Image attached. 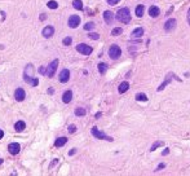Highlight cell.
Listing matches in <instances>:
<instances>
[{"label":"cell","instance_id":"obj_9","mask_svg":"<svg viewBox=\"0 0 190 176\" xmlns=\"http://www.w3.org/2000/svg\"><path fill=\"white\" fill-rule=\"evenodd\" d=\"M176 23H177V21L175 20V18L167 20V21H165V23H164V30H165L167 32L173 31V30L176 29Z\"/></svg>","mask_w":190,"mask_h":176},{"label":"cell","instance_id":"obj_12","mask_svg":"<svg viewBox=\"0 0 190 176\" xmlns=\"http://www.w3.org/2000/svg\"><path fill=\"white\" fill-rule=\"evenodd\" d=\"M25 97H26V92H25V89H22V88H17V89H16V92H14V98H16L17 101H23V100H25Z\"/></svg>","mask_w":190,"mask_h":176},{"label":"cell","instance_id":"obj_33","mask_svg":"<svg viewBox=\"0 0 190 176\" xmlns=\"http://www.w3.org/2000/svg\"><path fill=\"white\" fill-rule=\"evenodd\" d=\"M75 131H76V126H75V124H70V126H69V132L74 133Z\"/></svg>","mask_w":190,"mask_h":176},{"label":"cell","instance_id":"obj_7","mask_svg":"<svg viewBox=\"0 0 190 176\" xmlns=\"http://www.w3.org/2000/svg\"><path fill=\"white\" fill-rule=\"evenodd\" d=\"M57 67H58V60H53L52 62L49 64V66L47 67V71H45V74H47L48 78H52V76L54 75V73H56Z\"/></svg>","mask_w":190,"mask_h":176},{"label":"cell","instance_id":"obj_41","mask_svg":"<svg viewBox=\"0 0 190 176\" xmlns=\"http://www.w3.org/2000/svg\"><path fill=\"white\" fill-rule=\"evenodd\" d=\"M3 136H4V131H3V130H0V140L3 139Z\"/></svg>","mask_w":190,"mask_h":176},{"label":"cell","instance_id":"obj_2","mask_svg":"<svg viewBox=\"0 0 190 176\" xmlns=\"http://www.w3.org/2000/svg\"><path fill=\"white\" fill-rule=\"evenodd\" d=\"M34 73H35V69H34V65L31 64H27L25 66V70H23V79H25L26 83H29L34 78Z\"/></svg>","mask_w":190,"mask_h":176},{"label":"cell","instance_id":"obj_10","mask_svg":"<svg viewBox=\"0 0 190 176\" xmlns=\"http://www.w3.org/2000/svg\"><path fill=\"white\" fill-rule=\"evenodd\" d=\"M69 79H70V71L67 69H63V70L60 73V76H58V80L61 83H67Z\"/></svg>","mask_w":190,"mask_h":176},{"label":"cell","instance_id":"obj_42","mask_svg":"<svg viewBox=\"0 0 190 176\" xmlns=\"http://www.w3.org/2000/svg\"><path fill=\"white\" fill-rule=\"evenodd\" d=\"M53 92H54V91H53V89H52V88H49V89H48V93H49V95H52V93H53Z\"/></svg>","mask_w":190,"mask_h":176},{"label":"cell","instance_id":"obj_31","mask_svg":"<svg viewBox=\"0 0 190 176\" xmlns=\"http://www.w3.org/2000/svg\"><path fill=\"white\" fill-rule=\"evenodd\" d=\"M72 43V38L71 36H67L63 39V46H70V44Z\"/></svg>","mask_w":190,"mask_h":176},{"label":"cell","instance_id":"obj_8","mask_svg":"<svg viewBox=\"0 0 190 176\" xmlns=\"http://www.w3.org/2000/svg\"><path fill=\"white\" fill-rule=\"evenodd\" d=\"M67 25H69V27L70 29H76L78 26L80 25V17L76 16V14H72V16L69 17Z\"/></svg>","mask_w":190,"mask_h":176},{"label":"cell","instance_id":"obj_19","mask_svg":"<svg viewBox=\"0 0 190 176\" xmlns=\"http://www.w3.org/2000/svg\"><path fill=\"white\" fill-rule=\"evenodd\" d=\"M129 89V83L128 82H122L119 84V88H118V91H119V93H124Z\"/></svg>","mask_w":190,"mask_h":176},{"label":"cell","instance_id":"obj_26","mask_svg":"<svg viewBox=\"0 0 190 176\" xmlns=\"http://www.w3.org/2000/svg\"><path fill=\"white\" fill-rule=\"evenodd\" d=\"M48 8H50V9H57L58 8V3L54 1V0H50V1H48Z\"/></svg>","mask_w":190,"mask_h":176},{"label":"cell","instance_id":"obj_29","mask_svg":"<svg viewBox=\"0 0 190 176\" xmlns=\"http://www.w3.org/2000/svg\"><path fill=\"white\" fill-rule=\"evenodd\" d=\"M95 29V23L93 22H87L86 25H84V30H87V31H89V30Z\"/></svg>","mask_w":190,"mask_h":176},{"label":"cell","instance_id":"obj_16","mask_svg":"<svg viewBox=\"0 0 190 176\" xmlns=\"http://www.w3.org/2000/svg\"><path fill=\"white\" fill-rule=\"evenodd\" d=\"M71 100H72V92H71V91H66L65 93L62 95V101H63V104L71 102Z\"/></svg>","mask_w":190,"mask_h":176},{"label":"cell","instance_id":"obj_18","mask_svg":"<svg viewBox=\"0 0 190 176\" xmlns=\"http://www.w3.org/2000/svg\"><path fill=\"white\" fill-rule=\"evenodd\" d=\"M25 128H26V123L23 121H18L17 123L14 124V130H16L17 132H22Z\"/></svg>","mask_w":190,"mask_h":176},{"label":"cell","instance_id":"obj_43","mask_svg":"<svg viewBox=\"0 0 190 176\" xmlns=\"http://www.w3.org/2000/svg\"><path fill=\"white\" fill-rule=\"evenodd\" d=\"M101 115H102V114H101V113H97V114H96V118H97V119H98L100 117H101Z\"/></svg>","mask_w":190,"mask_h":176},{"label":"cell","instance_id":"obj_13","mask_svg":"<svg viewBox=\"0 0 190 176\" xmlns=\"http://www.w3.org/2000/svg\"><path fill=\"white\" fill-rule=\"evenodd\" d=\"M104 20H105V22H106L107 25H111L113 21H114V13L113 12H110V11H105L104 12Z\"/></svg>","mask_w":190,"mask_h":176},{"label":"cell","instance_id":"obj_25","mask_svg":"<svg viewBox=\"0 0 190 176\" xmlns=\"http://www.w3.org/2000/svg\"><path fill=\"white\" fill-rule=\"evenodd\" d=\"M163 145H164V142H163V141H155V142H154V144L151 145L150 150H151V151H155L159 147H163Z\"/></svg>","mask_w":190,"mask_h":176},{"label":"cell","instance_id":"obj_34","mask_svg":"<svg viewBox=\"0 0 190 176\" xmlns=\"http://www.w3.org/2000/svg\"><path fill=\"white\" fill-rule=\"evenodd\" d=\"M30 84H31L32 87H36V86L39 84V80L36 79V78H32V80H31V82H30Z\"/></svg>","mask_w":190,"mask_h":176},{"label":"cell","instance_id":"obj_15","mask_svg":"<svg viewBox=\"0 0 190 176\" xmlns=\"http://www.w3.org/2000/svg\"><path fill=\"white\" fill-rule=\"evenodd\" d=\"M54 34V29H53V26H45V27L43 29V36L44 38H50L52 35Z\"/></svg>","mask_w":190,"mask_h":176},{"label":"cell","instance_id":"obj_22","mask_svg":"<svg viewBox=\"0 0 190 176\" xmlns=\"http://www.w3.org/2000/svg\"><path fill=\"white\" fill-rule=\"evenodd\" d=\"M72 7H74L75 9L81 11L83 9V1H81V0H74V1H72Z\"/></svg>","mask_w":190,"mask_h":176},{"label":"cell","instance_id":"obj_24","mask_svg":"<svg viewBox=\"0 0 190 176\" xmlns=\"http://www.w3.org/2000/svg\"><path fill=\"white\" fill-rule=\"evenodd\" d=\"M106 70H107V65L106 64H104V62L98 64V71H100V74H102V75H104V74L106 73Z\"/></svg>","mask_w":190,"mask_h":176},{"label":"cell","instance_id":"obj_4","mask_svg":"<svg viewBox=\"0 0 190 176\" xmlns=\"http://www.w3.org/2000/svg\"><path fill=\"white\" fill-rule=\"evenodd\" d=\"M92 135L96 137V139H100V140H106V141H114V139L113 137H110V136H107V135H105L104 132H101V131L98 130L97 127H93L92 128Z\"/></svg>","mask_w":190,"mask_h":176},{"label":"cell","instance_id":"obj_30","mask_svg":"<svg viewBox=\"0 0 190 176\" xmlns=\"http://www.w3.org/2000/svg\"><path fill=\"white\" fill-rule=\"evenodd\" d=\"M88 36L90 38V39H93V40H98V39H100V35L96 34V32H89Z\"/></svg>","mask_w":190,"mask_h":176},{"label":"cell","instance_id":"obj_27","mask_svg":"<svg viewBox=\"0 0 190 176\" xmlns=\"http://www.w3.org/2000/svg\"><path fill=\"white\" fill-rule=\"evenodd\" d=\"M122 32H123L122 27H115V29H113V31H111V35H113V36H118V35H120Z\"/></svg>","mask_w":190,"mask_h":176},{"label":"cell","instance_id":"obj_6","mask_svg":"<svg viewBox=\"0 0 190 176\" xmlns=\"http://www.w3.org/2000/svg\"><path fill=\"white\" fill-rule=\"evenodd\" d=\"M76 50L79 53H81V55L84 56H89L90 53L93 52V48L90 46H88V44H84V43H80L76 46Z\"/></svg>","mask_w":190,"mask_h":176},{"label":"cell","instance_id":"obj_20","mask_svg":"<svg viewBox=\"0 0 190 176\" xmlns=\"http://www.w3.org/2000/svg\"><path fill=\"white\" fill-rule=\"evenodd\" d=\"M144 35V29L142 27H137L132 31V38H141Z\"/></svg>","mask_w":190,"mask_h":176},{"label":"cell","instance_id":"obj_38","mask_svg":"<svg viewBox=\"0 0 190 176\" xmlns=\"http://www.w3.org/2000/svg\"><path fill=\"white\" fill-rule=\"evenodd\" d=\"M168 153H170V149H168V148H167V149H164V150H163V153H162V156H167V154H168Z\"/></svg>","mask_w":190,"mask_h":176},{"label":"cell","instance_id":"obj_28","mask_svg":"<svg viewBox=\"0 0 190 176\" xmlns=\"http://www.w3.org/2000/svg\"><path fill=\"white\" fill-rule=\"evenodd\" d=\"M136 100L137 101H147V96L145 93H137L136 95Z\"/></svg>","mask_w":190,"mask_h":176},{"label":"cell","instance_id":"obj_37","mask_svg":"<svg viewBox=\"0 0 190 176\" xmlns=\"http://www.w3.org/2000/svg\"><path fill=\"white\" fill-rule=\"evenodd\" d=\"M75 153H76V149H71V150L69 151V156H74Z\"/></svg>","mask_w":190,"mask_h":176},{"label":"cell","instance_id":"obj_14","mask_svg":"<svg viewBox=\"0 0 190 176\" xmlns=\"http://www.w3.org/2000/svg\"><path fill=\"white\" fill-rule=\"evenodd\" d=\"M161 14V9H159L158 7H155V5H151V7L149 8V16L153 17V18H156V17Z\"/></svg>","mask_w":190,"mask_h":176},{"label":"cell","instance_id":"obj_5","mask_svg":"<svg viewBox=\"0 0 190 176\" xmlns=\"http://www.w3.org/2000/svg\"><path fill=\"white\" fill-rule=\"evenodd\" d=\"M172 78H173V79H176L177 82H181V79L179 78V76H176V74H173V73H168V74H167V76H165V79H164V82H163L162 84L159 86V87H158V89H156V91H158V92H162L163 89L165 88V86H167L168 83L171 82V79H172Z\"/></svg>","mask_w":190,"mask_h":176},{"label":"cell","instance_id":"obj_32","mask_svg":"<svg viewBox=\"0 0 190 176\" xmlns=\"http://www.w3.org/2000/svg\"><path fill=\"white\" fill-rule=\"evenodd\" d=\"M163 168H165V163H159L158 167H156V168L154 170V171H155V172H158V171H162Z\"/></svg>","mask_w":190,"mask_h":176},{"label":"cell","instance_id":"obj_11","mask_svg":"<svg viewBox=\"0 0 190 176\" xmlns=\"http://www.w3.org/2000/svg\"><path fill=\"white\" fill-rule=\"evenodd\" d=\"M8 150L11 154H13V156H16V154L20 153L21 150V145L18 144V142H12V144L8 145Z\"/></svg>","mask_w":190,"mask_h":176},{"label":"cell","instance_id":"obj_1","mask_svg":"<svg viewBox=\"0 0 190 176\" xmlns=\"http://www.w3.org/2000/svg\"><path fill=\"white\" fill-rule=\"evenodd\" d=\"M116 20L122 23H129L131 22V12L128 8H120L116 12Z\"/></svg>","mask_w":190,"mask_h":176},{"label":"cell","instance_id":"obj_36","mask_svg":"<svg viewBox=\"0 0 190 176\" xmlns=\"http://www.w3.org/2000/svg\"><path fill=\"white\" fill-rule=\"evenodd\" d=\"M45 71H47V67H44V66H41L40 69H39V74H40V75H44Z\"/></svg>","mask_w":190,"mask_h":176},{"label":"cell","instance_id":"obj_44","mask_svg":"<svg viewBox=\"0 0 190 176\" xmlns=\"http://www.w3.org/2000/svg\"><path fill=\"white\" fill-rule=\"evenodd\" d=\"M1 163H3V159H0V165H1Z\"/></svg>","mask_w":190,"mask_h":176},{"label":"cell","instance_id":"obj_17","mask_svg":"<svg viewBox=\"0 0 190 176\" xmlns=\"http://www.w3.org/2000/svg\"><path fill=\"white\" fill-rule=\"evenodd\" d=\"M66 142H67V139H66V137H58V139H56V141H54V147L61 148L66 144Z\"/></svg>","mask_w":190,"mask_h":176},{"label":"cell","instance_id":"obj_3","mask_svg":"<svg viewBox=\"0 0 190 176\" xmlns=\"http://www.w3.org/2000/svg\"><path fill=\"white\" fill-rule=\"evenodd\" d=\"M109 56H110L111 60H118L122 56V49H120V47L116 46V44H113V46L109 48Z\"/></svg>","mask_w":190,"mask_h":176},{"label":"cell","instance_id":"obj_21","mask_svg":"<svg viewBox=\"0 0 190 176\" xmlns=\"http://www.w3.org/2000/svg\"><path fill=\"white\" fill-rule=\"evenodd\" d=\"M144 11H145V5L144 4H140L136 7V16L137 17H142L144 16Z\"/></svg>","mask_w":190,"mask_h":176},{"label":"cell","instance_id":"obj_23","mask_svg":"<svg viewBox=\"0 0 190 176\" xmlns=\"http://www.w3.org/2000/svg\"><path fill=\"white\" fill-rule=\"evenodd\" d=\"M86 109L84 108H76L75 109V115H76V117H84V115H86Z\"/></svg>","mask_w":190,"mask_h":176},{"label":"cell","instance_id":"obj_40","mask_svg":"<svg viewBox=\"0 0 190 176\" xmlns=\"http://www.w3.org/2000/svg\"><path fill=\"white\" fill-rule=\"evenodd\" d=\"M39 18H40V21H44L45 18H47V16H45V14L43 13V14H40V17H39Z\"/></svg>","mask_w":190,"mask_h":176},{"label":"cell","instance_id":"obj_35","mask_svg":"<svg viewBox=\"0 0 190 176\" xmlns=\"http://www.w3.org/2000/svg\"><path fill=\"white\" fill-rule=\"evenodd\" d=\"M106 1H107V4H110V5H115L120 1V0H106Z\"/></svg>","mask_w":190,"mask_h":176},{"label":"cell","instance_id":"obj_39","mask_svg":"<svg viewBox=\"0 0 190 176\" xmlns=\"http://www.w3.org/2000/svg\"><path fill=\"white\" fill-rule=\"evenodd\" d=\"M186 18H188V23L190 25V8L188 9V16H186Z\"/></svg>","mask_w":190,"mask_h":176}]
</instances>
